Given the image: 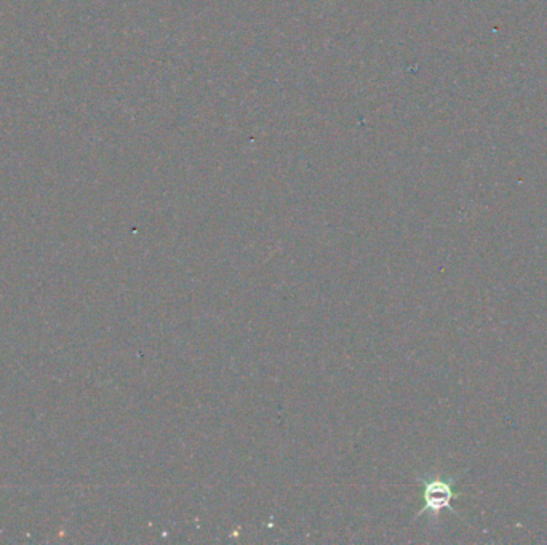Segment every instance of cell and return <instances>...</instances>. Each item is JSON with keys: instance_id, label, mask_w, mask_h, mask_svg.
Returning a JSON list of instances; mask_svg holds the SVG:
<instances>
[{"instance_id": "1", "label": "cell", "mask_w": 547, "mask_h": 545, "mask_svg": "<svg viewBox=\"0 0 547 545\" xmlns=\"http://www.w3.org/2000/svg\"><path fill=\"white\" fill-rule=\"evenodd\" d=\"M461 475L456 477H428L421 478V488H423V509L420 515L429 514L431 517L439 518L444 510H450L453 514L460 515L452 507L453 499L456 498L455 485L460 480Z\"/></svg>"}]
</instances>
